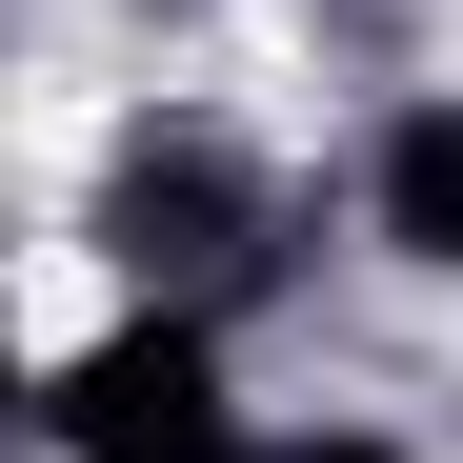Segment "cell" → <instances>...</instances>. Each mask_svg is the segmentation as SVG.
<instances>
[{
	"mask_svg": "<svg viewBox=\"0 0 463 463\" xmlns=\"http://www.w3.org/2000/svg\"><path fill=\"white\" fill-rule=\"evenodd\" d=\"M363 222H383V262L463 282V101H403V121L363 141Z\"/></svg>",
	"mask_w": 463,
	"mask_h": 463,
	"instance_id": "cell-3",
	"label": "cell"
},
{
	"mask_svg": "<svg viewBox=\"0 0 463 463\" xmlns=\"http://www.w3.org/2000/svg\"><path fill=\"white\" fill-rule=\"evenodd\" d=\"M101 262H121L141 302H222V282L262 262V182L222 162L202 121H162V141H121V162H101Z\"/></svg>",
	"mask_w": 463,
	"mask_h": 463,
	"instance_id": "cell-2",
	"label": "cell"
},
{
	"mask_svg": "<svg viewBox=\"0 0 463 463\" xmlns=\"http://www.w3.org/2000/svg\"><path fill=\"white\" fill-rule=\"evenodd\" d=\"M41 443L61 463H262L242 383H222V302H121L101 343H61Z\"/></svg>",
	"mask_w": 463,
	"mask_h": 463,
	"instance_id": "cell-1",
	"label": "cell"
},
{
	"mask_svg": "<svg viewBox=\"0 0 463 463\" xmlns=\"http://www.w3.org/2000/svg\"><path fill=\"white\" fill-rule=\"evenodd\" d=\"M262 463H403L383 423H302V443H262Z\"/></svg>",
	"mask_w": 463,
	"mask_h": 463,
	"instance_id": "cell-4",
	"label": "cell"
}]
</instances>
